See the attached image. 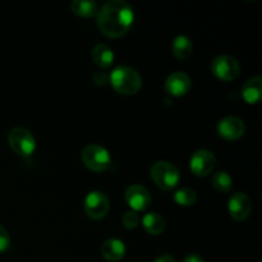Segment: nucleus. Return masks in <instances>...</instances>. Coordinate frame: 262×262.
<instances>
[{"label":"nucleus","mask_w":262,"mask_h":262,"mask_svg":"<svg viewBox=\"0 0 262 262\" xmlns=\"http://www.w3.org/2000/svg\"><path fill=\"white\" fill-rule=\"evenodd\" d=\"M217 135L224 140L234 141L242 137L246 132V125L241 118L237 117H224L217 123Z\"/></svg>","instance_id":"9d476101"},{"label":"nucleus","mask_w":262,"mask_h":262,"mask_svg":"<svg viewBox=\"0 0 262 262\" xmlns=\"http://www.w3.org/2000/svg\"><path fill=\"white\" fill-rule=\"evenodd\" d=\"M142 227L151 235H160L165 230V220L158 212H147L143 215Z\"/></svg>","instance_id":"dca6fc26"},{"label":"nucleus","mask_w":262,"mask_h":262,"mask_svg":"<svg viewBox=\"0 0 262 262\" xmlns=\"http://www.w3.org/2000/svg\"><path fill=\"white\" fill-rule=\"evenodd\" d=\"M154 262H176V260H174L173 256L170 255H161Z\"/></svg>","instance_id":"393cba45"},{"label":"nucleus","mask_w":262,"mask_h":262,"mask_svg":"<svg viewBox=\"0 0 262 262\" xmlns=\"http://www.w3.org/2000/svg\"><path fill=\"white\" fill-rule=\"evenodd\" d=\"M71 9L74 14L87 18L97 14L99 5L94 0H73L71 3Z\"/></svg>","instance_id":"a211bd4d"},{"label":"nucleus","mask_w":262,"mask_h":262,"mask_svg":"<svg viewBox=\"0 0 262 262\" xmlns=\"http://www.w3.org/2000/svg\"><path fill=\"white\" fill-rule=\"evenodd\" d=\"M242 97L247 104H257L262 97V78L258 76L251 77L242 86Z\"/></svg>","instance_id":"ddd939ff"},{"label":"nucleus","mask_w":262,"mask_h":262,"mask_svg":"<svg viewBox=\"0 0 262 262\" xmlns=\"http://www.w3.org/2000/svg\"><path fill=\"white\" fill-rule=\"evenodd\" d=\"M150 176L156 186L163 191H171L178 186L181 181V173L174 164L169 161L160 160L152 164L150 169Z\"/></svg>","instance_id":"7ed1b4c3"},{"label":"nucleus","mask_w":262,"mask_h":262,"mask_svg":"<svg viewBox=\"0 0 262 262\" xmlns=\"http://www.w3.org/2000/svg\"><path fill=\"white\" fill-rule=\"evenodd\" d=\"M125 201L133 211H143L151 204V194L141 184H132L125 189Z\"/></svg>","instance_id":"9b49d317"},{"label":"nucleus","mask_w":262,"mask_h":262,"mask_svg":"<svg viewBox=\"0 0 262 262\" xmlns=\"http://www.w3.org/2000/svg\"><path fill=\"white\" fill-rule=\"evenodd\" d=\"M174 201L179 205V206L188 207L194 205L197 201V193L194 189L192 188H181L176 192L174 194Z\"/></svg>","instance_id":"aec40b11"},{"label":"nucleus","mask_w":262,"mask_h":262,"mask_svg":"<svg viewBox=\"0 0 262 262\" xmlns=\"http://www.w3.org/2000/svg\"><path fill=\"white\" fill-rule=\"evenodd\" d=\"M110 210V201L101 191H92L84 199V211L89 217L100 220L106 216Z\"/></svg>","instance_id":"0eeeda50"},{"label":"nucleus","mask_w":262,"mask_h":262,"mask_svg":"<svg viewBox=\"0 0 262 262\" xmlns=\"http://www.w3.org/2000/svg\"><path fill=\"white\" fill-rule=\"evenodd\" d=\"M228 211L229 215L237 222H243L252 212V202L250 197L243 192H235L228 201Z\"/></svg>","instance_id":"1a4fd4ad"},{"label":"nucleus","mask_w":262,"mask_h":262,"mask_svg":"<svg viewBox=\"0 0 262 262\" xmlns=\"http://www.w3.org/2000/svg\"><path fill=\"white\" fill-rule=\"evenodd\" d=\"M135 20V12L129 3L124 0H112L97 12V26L105 36L120 37L130 30Z\"/></svg>","instance_id":"f257e3e1"},{"label":"nucleus","mask_w":262,"mask_h":262,"mask_svg":"<svg viewBox=\"0 0 262 262\" xmlns=\"http://www.w3.org/2000/svg\"><path fill=\"white\" fill-rule=\"evenodd\" d=\"M101 255L105 260L110 262H118L122 260L125 255L124 243L117 238L106 239L101 246Z\"/></svg>","instance_id":"4468645a"},{"label":"nucleus","mask_w":262,"mask_h":262,"mask_svg":"<svg viewBox=\"0 0 262 262\" xmlns=\"http://www.w3.org/2000/svg\"><path fill=\"white\" fill-rule=\"evenodd\" d=\"M94 82L97 86H105L109 82V74H106L105 72H96L94 74Z\"/></svg>","instance_id":"5701e85b"},{"label":"nucleus","mask_w":262,"mask_h":262,"mask_svg":"<svg viewBox=\"0 0 262 262\" xmlns=\"http://www.w3.org/2000/svg\"><path fill=\"white\" fill-rule=\"evenodd\" d=\"M109 82L113 89L122 95H135L142 87V77L140 72L128 66H119L113 69Z\"/></svg>","instance_id":"f03ea898"},{"label":"nucleus","mask_w":262,"mask_h":262,"mask_svg":"<svg viewBox=\"0 0 262 262\" xmlns=\"http://www.w3.org/2000/svg\"><path fill=\"white\" fill-rule=\"evenodd\" d=\"M215 165H216V158L214 152L206 148L194 151L189 159V169L197 177H207L211 174Z\"/></svg>","instance_id":"6e6552de"},{"label":"nucleus","mask_w":262,"mask_h":262,"mask_svg":"<svg viewBox=\"0 0 262 262\" xmlns=\"http://www.w3.org/2000/svg\"><path fill=\"white\" fill-rule=\"evenodd\" d=\"M10 148L19 156H31L36 150V140L32 133L23 127H14L8 135Z\"/></svg>","instance_id":"39448f33"},{"label":"nucleus","mask_w":262,"mask_h":262,"mask_svg":"<svg viewBox=\"0 0 262 262\" xmlns=\"http://www.w3.org/2000/svg\"><path fill=\"white\" fill-rule=\"evenodd\" d=\"M171 51H173L176 58L182 59V60L188 59L193 51L192 40L186 35H178L171 43Z\"/></svg>","instance_id":"f3484780"},{"label":"nucleus","mask_w":262,"mask_h":262,"mask_svg":"<svg viewBox=\"0 0 262 262\" xmlns=\"http://www.w3.org/2000/svg\"><path fill=\"white\" fill-rule=\"evenodd\" d=\"M123 225H124L127 229H135V228L138 227L140 224V215L136 211H127L124 215H123Z\"/></svg>","instance_id":"412c9836"},{"label":"nucleus","mask_w":262,"mask_h":262,"mask_svg":"<svg viewBox=\"0 0 262 262\" xmlns=\"http://www.w3.org/2000/svg\"><path fill=\"white\" fill-rule=\"evenodd\" d=\"M10 246V238L7 229L0 224V253L5 252Z\"/></svg>","instance_id":"4be33fe9"},{"label":"nucleus","mask_w":262,"mask_h":262,"mask_svg":"<svg viewBox=\"0 0 262 262\" xmlns=\"http://www.w3.org/2000/svg\"><path fill=\"white\" fill-rule=\"evenodd\" d=\"M212 74L222 81H233L241 73V66L234 56L219 55L211 61Z\"/></svg>","instance_id":"423d86ee"},{"label":"nucleus","mask_w":262,"mask_h":262,"mask_svg":"<svg viewBox=\"0 0 262 262\" xmlns=\"http://www.w3.org/2000/svg\"><path fill=\"white\" fill-rule=\"evenodd\" d=\"M191 77L186 72H173L165 81V90L173 96H184L191 90Z\"/></svg>","instance_id":"f8f14e48"},{"label":"nucleus","mask_w":262,"mask_h":262,"mask_svg":"<svg viewBox=\"0 0 262 262\" xmlns=\"http://www.w3.org/2000/svg\"><path fill=\"white\" fill-rule=\"evenodd\" d=\"M82 161L90 170L101 173L109 169L112 164V156L104 146L90 143L82 151Z\"/></svg>","instance_id":"20e7f679"},{"label":"nucleus","mask_w":262,"mask_h":262,"mask_svg":"<svg viewBox=\"0 0 262 262\" xmlns=\"http://www.w3.org/2000/svg\"><path fill=\"white\" fill-rule=\"evenodd\" d=\"M183 262H205L204 258L200 255H196V253H191V255L186 256Z\"/></svg>","instance_id":"b1692460"},{"label":"nucleus","mask_w":262,"mask_h":262,"mask_svg":"<svg viewBox=\"0 0 262 262\" xmlns=\"http://www.w3.org/2000/svg\"><path fill=\"white\" fill-rule=\"evenodd\" d=\"M212 186L215 189H217L219 192H229L233 187V179L227 171H216V173L212 176Z\"/></svg>","instance_id":"6ab92c4d"},{"label":"nucleus","mask_w":262,"mask_h":262,"mask_svg":"<svg viewBox=\"0 0 262 262\" xmlns=\"http://www.w3.org/2000/svg\"><path fill=\"white\" fill-rule=\"evenodd\" d=\"M92 60L95 61L96 66L100 68H109L113 63H114V53H113L112 48L105 43H96L91 50Z\"/></svg>","instance_id":"2eb2a0df"}]
</instances>
